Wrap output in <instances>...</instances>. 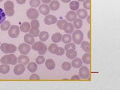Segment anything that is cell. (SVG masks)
I'll return each instance as SVG.
<instances>
[{"instance_id": "6da1fadb", "label": "cell", "mask_w": 120, "mask_h": 90, "mask_svg": "<svg viewBox=\"0 0 120 90\" xmlns=\"http://www.w3.org/2000/svg\"><path fill=\"white\" fill-rule=\"evenodd\" d=\"M0 62L2 64H5V65H14L18 62H17V57L13 53H9L3 56L0 59Z\"/></svg>"}, {"instance_id": "7a4b0ae2", "label": "cell", "mask_w": 120, "mask_h": 90, "mask_svg": "<svg viewBox=\"0 0 120 90\" xmlns=\"http://www.w3.org/2000/svg\"><path fill=\"white\" fill-rule=\"evenodd\" d=\"M0 50L5 54H9V53H14L17 51V47L12 44L2 43L0 45Z\"/></svg>"}, {"instance_id": "3957f363", "label": "cell", "mask_w": 120, "mask_h": 90, "mask_svg": "<svg viewBox=\"0 0 120 90\" xmlns=\"http://www.w3.org/2000/svg\"><path fill=\"white\" fill-rule=\"evenodd\" d=\"M4 8H5V13L7 16L12 17L14 14V4L11 0H8L5 2Z\"/></svg>"}, {"instance_id": "277c9868", "label": "cell", "mask_w": 120, "mask_h": 90, "mask_svg": "<svg viewBox=\"0 0 120 90\" xmlns=\"http://www.w3.org/2000/svg\"><path fill=\"white\" fill-rule=\"evenodd\" d=\"M72 40L74 42V44H80L81 42L83 40V32L80 30H76V31H74L72 34Z\"/></svg>"}, {"instance_id": "5b68a950", "label": "cell", "mask_w": 120, "mask_h": 90, "mask_svg": "<svg viewBox=\"0 0 120 90\" xmlns=\"http://www.w3.org/2000/svg\"><path fill=\"white\" fill-rule=\"evenodd\" d=\"M20 28L17 25H12L8 29V35L11 38H16L20 35Z\"/></svg>"}, {"instance_id": "8992f818", "label": "cell", "mask_w": 120, "mask_h": 90, "mask_svg": "<svg viewBox=\"0 0 120 90\" xmlns=\"http://www.w3.org/2000/svg\"><path fill=\"white\" fill-rule=\"evenodd\" d=\"M79 76L80 79H87L90 76L89 69L86 66H81L79 70Z\"/></svg>"}, {"instance_id": "52a82bcc", "label": "cell", "mask_w": 120, "mask_h": 90, "mask_svg": "<svg viewBox=\"0 0 120 90\" xmlns=\"http://www.w3.org/2000/svg\"><path fill=\"white\" fill-rule=\"evenodd\" d=\"M26 15L29 19H31V20H35L37 19L39 16V12L35 9V8H29L27 12H26Z\"/></svg>"}, {"instance_id": "ba28073f", "label": "cell", "mask_w": 120, "mask_h": 90, "mask_svg": "<svg viewBox=\"0 0 120 90\" xmlns=\"http://www.w3.org/2000/svg\"><path fill=\"white\" fill-rule=\"evenodd\" d=\"M31 48L32 47H30V45L27 44L26 43H22V44H20V46L18 47V50L20 51L21 54L26 55L30 52Z\"/></svg>"}, {"instance_id": "9c48e42d", "label": "cell", "mask_w": 120, "mask_h": 90, "mask_svg": "<svg viewBox=\"0 0 120 90\" xmlns=\"http://www.w3.org/2000/svg\"><path fill=\"white\" fill-rule=\"evenodd\" d=\"M25 70H26V67L24 65H22L21 63H19V64H16V66L14 67V72L15 75H21L22 74H23L25 72Z\"/></svg>"}, {"instance_id": "30bf717a", "label": "cell", "mask_w": 120, "mask_h": 90, "mask_svg": "<svg viewBox=\"0 0 120 90\" xmlns=\"http://www.w3.org/2000/svg\"><path fill=\"white\" fill-rule=\"evenodd\" d=\"M57 22V18L54 15H47L44 18V22L47 25H52Z\"/></svg>"}, {"instance_id": "8fae6325", "label": "cell", "mask_w": 120, "mask_h": 90, "mask_svg": "<svg viewBox=\"0 0 120 90\" xmlns=\"http://www.w3.org/2000/svg\"><path fill=\"white\" fill-rule=\"evenodd\" d=\"M77 13L75 12V11H68L66 15H65V18H66V20H68L70 22H72L74 21L75 19H77Z\"/></svg>"}, {"instance_id": "7c38bea8", "label": "cell", "mask_w": 120, "mask_h": 90, "mask_svg": "<svg viewBox=\"0 0 120 90\" xmlns=\"http://www.w3.org/2000/svg\"><path fill=\"white\" fill-rule=\"evenodd\" d=\"M17 62L19 63L22 64V65H26L29 62V58L26 55L22 54L17 58Z\"/></svg>"}, {"instance_id": "4fadbf2b", "label": "cell", "mask_w": 120, "mask_h": 90, "mask_svg": "<svg viewBox=\"0 0 120 90\" xmlns=\"http://www.w3.org/2000/svg\"><path fill=\"white\" fill-rule=\"evenodd\" d=\"M50 8H49V6L47 5H46V4H43V5H41L39 6V11L43 15H48L49 13H50Z\"/></svg>"}, {"instance_id": "5bb4252c", "label": "cell", "mask_w": 120, "mask_h": 90, "mask_svg": "<svg viewBox=\"0 0 120 90\" xmlns=\"http://www.w3.org/2000/svg\"><path fill=\"white\" fill-rule=\"evenodd\" d=\"M71 64V66L74 67V68H80L82 65V62L80 59L76 57L72 59V62Z\"/></svg>"}, {"instance_id": "9a60e30c", "label": "cell", "mask_w": 120, "mask_h": 90, "mask_svg": "<svg viewBox=\"0 0 120 90\" xmlns=\"http://www.w3.org/2000/svg\"><path fill=\"white\" fill-rule=\"evenodd\" d=\"M77 56V52L74 49H70V50H66V56L70 59H73L76 58Z\"/></svg>"}, {"instance_id": "2e32d148", "label": "cell", "mask_w": 120, "mask_h": 90, "mask_svg": "<svg viewBox=\"0 0 120 90\" xmlns=\"http://www.w3.org/2000/svg\"><path fill=\"white\" fill-rule=\"evenodd\" d=\"M24 41H25V43H26L29 45H32L35 43V38L30 35L29 33L26 34L24 35Z\"/></svg>"}, {"instance_id": "e0dca14e", "label": "cell", "mask_w": 120, "mask_h": 90, "mask_svg": "<svg viewBox=\"0 0 120 90\" xmlns=\"http://www.w3.org/2000/svg\"><path fill=\"white\" fill-rule=\"evenodd\" d=\"M45 66L48 70H53L56 68V63L53 60L50 59L45 60Z\"/></svg>"}, {"instance_id": "ac0fdd59", "label": "cell", "mask_w": 120, "mask_h": 90, "mask_svg": "<svg viewBox=\"0 0 120 90\" xmlns=\"http://www.w3.org/2000/svg\"><path fill=\"white\" fill-rule=\"evenodd\" d=\"M81 48L82 50L86 52H90L91 51V44L88 41H82L81 42Z\"/></svg>"}, {"instance_id": "d6986e66", "label": "cell", "mask_w": 120, "mask_h": 90, "mask_svg": "<svg viewBox=\"0 0 120 90\" xmlns=\"http://www.w3.org/2000/svg\"><path fill=\"white\" fill-rule=\"evenodd\" d=\"M74 27L73 24L71 23V22H68L65 24V27H64V31L65 32V33H68V34H71V33H73V32L74 31Z\"/></svg>"}, {"instance_id": "ffe728a7", "label": "cell", "mask_w": 120, "mask_h": 90, "mask_svg": "<svg viewBox=\"0 0 120 90\" xmlns=\"http://www.w3.org/2000/svg\"><path fill=\"white\" fill-rule=\"evenodd\" d=\"M62 35L61 33L56 32L52 35V41L53 43L57 44V43L60 42V41H62Z\"/></svg>"}, {"instance_id": "44dd1931", "label": "cell", "mask_w": 120, "mask_h": 90, "mask_svg": "<svg viewBox=\"0 0 120 90\" xmlns=\"http://www.w3.org/2000/svg\"><path fill=\"white\" fill-rule=\"evenodd\" d=\"M30 29H31V25L29 22H24L23 23H22L20 27V30L23 32H29Z\"/></svg>"}, {"instance_id": "7402d4cb", "label": "cell", "mask_w": 120, "mask_h": 90, "mask_svg": "<svg viewBox=\"0 0 120 90\" xmlns=\"http://www.w3.org/2000/svg\"><path fill=\"white\" fill-rule=\"evenodd\" d=\"M27 69L29 72L34 73L38 70V65L36 62H29L27 64Z\"/></svg>"}, {"instance_id": "603a6c76", "label": "cell", "mask_w": 120, "mask_h": 90, "mask_svg": "<svg viewBox=\"0 0 120 90\" xmlns=\"http://www.w3.org/2000/svg\"><path fill=\"white\" fill-rule=\"evenodd\" d=\"M60 7V4L58 1H56V0H52L50 2V5H49V8H50V10H52V11H56Z\"/></svg>"}, {"instance_id": "cb8c5ba5", "label": "cell", "mask_w": 120, "mask_h": 90, "mask_svg": "<svg viewBox=\"0 0 120 90\" xmlns=\"http://www.w3.org/2000/svg\"><path fill=\"white\" fill-rule=\"evenodd\" d=\"M77 15L80 19H85L88 16V12L85 9H78L77 11Z\"/></svg>"}, {"instance_id": "d4e9b609", "label": "cell", "mask_w": 120, "mask_h": 90, "mask_svg": "<svg viewBox=\"0 0 120 90\" xmlns=\"http://www.w3.org/2000/svg\"><path fill=\"white\" fill-rule=\"evenodd\" d=\"M82 62H83L86 65H89L91 62V54L89 52H86V54H84L82 56Z\"/></svg>"}, {"instance_id": "484cf974", "label": "cell", "mask_w": 120, "mask_h": 90, "mask_svg": "<svg viewBox=\"0 0 120 90\" xmlns=\"http://www.w3.org/2000/svg\"><path fill=\"white\" fill-rule=\"evenodd\" d=\"M38 37H39L41 41L44 42V41H46L49 38V33L46 31H42L41 32L39 33Z\"/></svg>"}, {"instance_id": "4316f807", "label": "cell", "mask_w": 120, "mask_h": 90, "mask_svg": "<svg viewBox=\"0 0 120 90\" xmlns=\"http://www.w3.org/2000/svg\"><path fill=\"white\" fill-rule=\"evenodd\" d=\"M73 26L76 29H81L82 26V19L80 18H77L73 21Z\"/></svg>"}, {"instance_id": "83f0119b", "label": "cell", "mask_w": 120, "mask_h": 90, "mask_svg": "<svg viewBox=\"0 0 120 90\" xmlns=\"http://www.w3.org/2000/svg\"><path fill=\"white\" fill-rule=\"evenodd\" d=\"M71 40H72V38H71V35L70 34L65 33V35H63L62 37V41L64 44H68L70 42H71Z\"/></svg>"}, {"instance_id": "f1b7e54d", "label": "cell", "mask_w": 120, "mask_h": 90, "mask_svg": "<svg viewBox=\"0 0 120 90\" xmlns=\"http://www.w3.org/2000/svg\"><path fill=\"white\" fill-rule=\"evenodd\" d=\"M10 71V67L8 65H5V64H2V65H0V73L2 74H6L9 72Z\"/></svg>"}, {"instance_id": "f546056e", "label": "cell", "mask_w": 120, "mask_h": 90, "mask_svg": "<svg viewBox=\"0 0 120 90\" xmlns=\"http://www.w3.org/2000/svg\"><path fill=\"white\" fill-rule=\"evenodd\" d=\"M10 26H11V22L8 20H5L1 23L0 28H1V30H2V31H7V30L9 29Z\"/></svg>"}, {"instance_id": "4dcf8cb0", "label": "cell", "mask_w": 120, "mask_h": 90, "mask_svg": "<svg viewBox=\"0 0 120 90\" xmlns=\"http://www.w3.org/2000/svg\"><path fill=\"white\" fill-rule=\"evenodd\" d=\"M70 8L71 9V11H77L79 9V7H80V3L77 1H72L70 2L69 5Z\"/></svg>"}, {"instance_id": "1f68e13d", "label": "cell", "mask_w": 120, "mask_h": 90, "mask_svg": "<svg viewBox=\"0 0 120 90\" xmlns=\"http://www.w3.org/2000/svg\"><path fill=\"white\" fill-rule=\"evenodd\" d=\"M44 43H43L42 41H35V43H34L32 44V48L34 50H35V51H38L39 50V49L43 46Z\"/></svg>"}, {"instance_id": "d6a6232c", "label": "cell", "mask_w": 120, "mask_h": 90, "mask_svg": "<svg viewBox=\"0 0 120 90\" xmlns=\"http://www.w3.org/2000/svg\"><path fill=\"white\" fill-rule=\"evenodd\" d=\"M58 48V45L56 44V43H52L51 44L50 46H49V47L47 48L48 50L50 52H51V53L54 54L55 53V51L56 50V49Z\"/></svg>"}, {"instance_id": "836d02e7", "label": "cell", "mask_w": 120, "mask_h": 90, "mask_svg": "<svg viewBox=\"0 0 120 90\" xmlns=\"http://www.w3.org/2000/svg\"><path fill=\"white\" fill-rule=\"evenodd\" d=\"M40 33V31H39V29H35V28H31L29 30V34L31 35H32L34 38L35 37H37L38 36Z\"/></svg>"}, {"instance_id": "e575fe53", "label": "cell", "mask_w": 120, "mask_h": 90, "mask_svg": "<svg viewBox=\"0 0 120 90\" xmlns=\"http://www.w3.org/2000/svg\"><path fill=\"white\" fill-rule=\"evenodd\" d=\"M71 64L68 62H63L62 63V69L64 71H68L71 70Z\"/></svg>"}, {"instance_id": "d590c367", "label": "cell", "mask_w": 120, "mask_h": 90, "mask_svg": "<svg viewBox=\"0 0 120 90\" xmlns=\"http://www.w3.org/2000/svg\"><path fill=\"white\" fill-rule=\"evenodd\" d=\"M57 22V26L59 29L61 30H63L64 29V27H65V24L67 23V21L65 20H60L59 21L56 22Z\"/></svg>"}, {"instance_id": "8d00e7d4", "label": "cell", "mask_w": 120, "mask_h": 90, "mask_svg": "<svg viewBox=\"0 0 120 90\" xmlns=\"http://www.w3.org/2000/svg\"><path fill=\"white\" fill-rule=\"evenodd\" d=\"M30 25H31V28H35V29H39L40 26V22L39 21L35 19V20H32V22H30Z\"/></svg>"}, {"instance_id": "74e56055", "label": "cell", "mask_w": 120, "mask_h": 90, "mask_svg": "<svg viewBox=\"0 0 120 90\" xmlns=\"http://www.w3.org/2000/svg\"><path fill=\"white\" fill-rule=\"evenodd\" d=\"M30 6H32V8H37L40 6L41 5V0H30L29 2Z\"/></svg>"}, {"instance_id": "f35d334b", "label": "cell", "mask_w": 120, "mask_h": 90, "mask_svg": "<svg viewBox=\"0 0 120 90\" xmlns=\"http://www.w3.org/2000/svg\"><path fill=\"white\" fill-rule=\"evenodd\" d=\"M47 45L45 44H44V45L39 49L38 50V54H39V55L44 56V55L47 52Z\"/></svg>"}, {"instance_id": "ab89813d", "label": "cell", "mask_w": 120, "mask_h": 90, "mask_svg": "<svg viewBox=\"0 0 120 90\" xmlns=\"http://www.w3.org/2000/svg\"><path fill=\"white\" fill-rule=\"evenodd\" d=\"M35 62H36V63L38 64V65H42L44 62H45V58L43 56L40 55L36 58Z\"/></svg>"}, {"instance_id": "60d3db41", "label": "cell", "mask_w": 120, "mask_h": 90, "mask_svg": "<svg viewBox=\"0 0 120 90\" xmlns=\"http://www.w3.org/2000/svg\"><path fill=\"white\" fill-rule=\"evenodd\" d=\"M64 50H70V49H76V46H75V44L74 43H68V44H66Z\"/></svg>"}, {"instance_id": "b9f144b4", "label": "cell", "mask_w": 120, "mask_h": 90, "mask_svg": "<svg viewBox=\"0 0 120 90\" xmlns=\"http://www.w3.org/2000/svg\"><path fill=\"white\" fill-rule=\"evenodd\" d=\"M5 16H6V14L5 13V11H4L2 8H0V24L5 21Z\"/></svg>"}, {"instance_id": "7bdbcfd3", "label": "cell", "mask_w": 120, "mask_h": 90, "mask_svg": "<svg viewBox=\"0 0 120 90\" xmlns=\"http://www.w3.org/2000/svg\"><path fill=\"white\" fill-rule=\"evenodd\" d=\"M64 53H65V50H64L63 48L62 47H59L56 49V50L55 51V53L56 55H57V56H62Z\"/></svg>"}, {"instance_id": "ee69618b", "label": "cell", "mask_w": 120, "mask_h": 90, "mask_svg": "<svg viewBox=\"0 0 120 90\" xmlns=\"http://www.w3.org/2000/svg\"><path fill=\"white\" fill-rule=\"evenodd\" d=\"M83 7L84 8L89 10L91 8V1L90 0H85L83 2Z\"/></svg>"}, {"instance_id": "f6af8a7d", "label": "cell", "mask_w": 120, "mask_h": 90, "mask_svg": "<svg viewBox=\"0 0 120 90\" xmlns=\"http://www.w3.org/2000/svg\"><path fill=\"white\" fill-rule=\"evenodd\" d=\"M30 80H40V77L39 75H38L36 74H32L29 77Z\"/></svg>"}, {"instance_id": "bcb514c9", "label": "cell", "mask_w": 120, "mask_h": 90, "mask_svg": "<svg viewBox=\"0 0 120 90\" xmlns=\"http://www.w3.org/2000/svg\"><path fill=\"white\" fill-rule=\"evenodd\" d=\"M71 80H80V77L79 75H73L72 77L71 78Z\"/></svg>"}, {"instance_id": "7dc6e473", "label": "cell", "mask_w": 120, "mask_h": 90, "mask_svg": "<svg viewBox=\"0 0 120 90\" xmlns=\"http://www.w3.org/2000/svg\"><path fill=\"white\" fill-rule=\"evenodd\" d=\"M18 4H20V5H22V4H24L26 2V0H16Z\"/></svg>"}, {"instance_id": "c3c4849f", "label": "cell", "mask_w": 120, "mask_h": 90, "mask_svg": "<svg viewBox=\"0 0 120 90\" xmlns=\"http://www.w3.org/2000/svg\"><path fill=\"white\" fill-rule=\"evenodd\" d=\"M42 1V2H44V4H48V3H50L52 0H41Z\"/></svg>"}, {"instance_id": "681fc988", "label": "cell", "mask_w": 120, "mask_h": 90, "mask_svg": "<svg viewBox=\"0 0 120 90\" xmlns=\"http://www.w3.org/2000/svg\"><path fill=\"white\" fill-rule=\"evenodd\" d=\"M86 17H87V22H89V23H90V22H91V17H90V15L89 16H87Z\"/></svg>"}, {"instance_id": "f907efd6", "label": "cell", "mask_w": 120, "mask_h": 90, "mask_svg": "<svg viewBox=\"0 0 120 90\" xmlns=\"http://www.w3.org/2000/svg\"><path fill=\"white\" fill-rule=\"evenodd\" d=\"M87 37H88V38H89V39H91V32H90V31L88 32Z\"/></svg>"}, {"instance_id": "816d5d0a", "label": "cell", "mask_w": 120, "mask_h": 90, "mask_svg": "<svg viewBox=\"0 0 120 90\" xmlns=\"http://www.w3.org/2000/svg\"><path fill=\"white\" fill-rule=\"evenodd\" d=\"M62 1L63 2H65V3H67V2H71V0H62Z\"/></svg>"}, {"instance_id": "f5cc1de1", "label": "cell", "mask_w": 120, "mask_h": 90, "mask_svg": "<svg viewBox=\"0 0 120 90\" xmlns=\"http://www.w3.org/2000/svg\"><path fill=\"white\" fill-rule=\"evenodd\" d=\"M85 0H77V2H84Z\"/></svg>"}, {"instance_id": "db71d44e", "label": "cell", "mask_w": 120, "mask_h": 90, "mask_svg": "<svg viewBox=\"0 0 120 90\" xmlns=\"http://www.w3.org/2000/svg\"><path fill=\"white\" fill-rule=\"evenodd\" d=\"M2 1H3V0H0V2H2Z\"/></svg>"}, {"instance_id": "11a10c76", "label": "cell", "mask_w": 120, "mask_h": 90, "mask_svg": "<svg viewBox=\"0 0 120 90\" xmlns=\"http://www.w3.org/2000/svg\"><path fill=\"white\" fill-rule=\"evenodd\" d=\"M0 44H1V43H0Z\"/></svg>"}, {"instance_id": "9f6ffc18", "label": "cell", "mask_w": 120, "mask_h": 90, "mask_svg": "<svg viewBox=\"0 0 120 90\" xmlns=\"http://www.w3.org/2000/svg\"></svg>"}]
</instances>
